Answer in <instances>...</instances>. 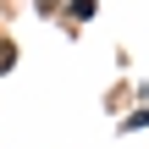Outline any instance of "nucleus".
I'll return each instance as SVG.
<instances>
[{
	"label": "nucleus",
	"mask_w": 149,
	"mask_h": 149,
	"mask_svg": "<svg viewBox=\"0 0 149 149\" xmlns=\"http://www.w3.org/2000/svg\"><path fill=\"white\" fill-rule=\"evenodd\" d=\"M11 66H17V44H11V39H0V72H11Z\"/></svg>",
	"instance_id": "f257e3e1"
},
{
	"label": "nucleus",
	"mask_w": 149,
	"mask_h": 149,
	"mask_svg": "<svg viewBox=\"0 0 149 149\" xmlns=\"http://www.w3.org/2000/svg\"><path fill=\"white\" fill-rule=\"evenodd\" d=\"M66 11H72V17H77V22H83V17H94V0H72V6H66Z\"/></svg>",
	"instance_id": "f03ea898"
}]
</instances>
